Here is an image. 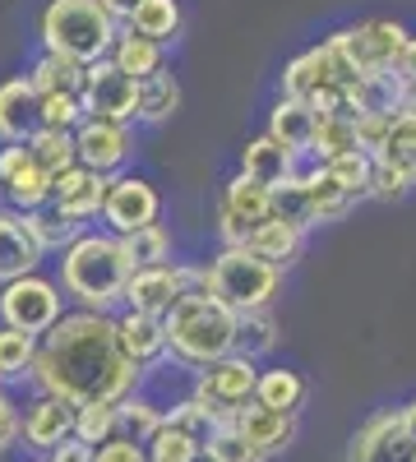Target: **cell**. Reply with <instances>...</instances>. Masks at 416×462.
<instances>
[{"mask_svg":"<svg viewBox=\"0 0 416 462\" xmlns=\"http://www.w3.org/2000/svg\"><path fill=\"white\" fill-rule=\"evenodd\" d=\"M37 393H56L69 402H121L130 398L143 370L125 356L116 315L102 310H65L51 333L37 337L32 374Z\"/></svg>","mask_w":416,"mask_h":462,"instance_id":"obj_1","label":"cell"},{"mask_svg":"<svg viewBox=\"0 0 416 462\" xmlns=\"http://www.w3.org/2000/svg\"><path fill=\"white\" fill-rule=\"evenodd\" d=\"M134 263L121 245V236L111 231H93L84 226L65 250H60V291L79 305V310H102V315H116L125 305V287H130Z\"/></svg>","mask_w":416,"mask_h":462,"instance_id":"obj_2","label":"cell"},{"mask_svg":"<svg viewBox=\"0 0 416 462\" xmlns=\"http://www.w3.org/2000/svg\"><path fill=\"white\" fill-rule=\"evenodd\" d=\"M236 310L213 291H185L171 310H167V352L180 365H213L222 356L236 352Z\"/></svg>","mask_w":416,"mask_h":462,"instance_id":"obj_3","label":"cell"},{"mask_svg":"<svg viewBox=\"0 0 416 462\" xmlns=\"http://www.w3.org/2000/svg\"><path fill=\"white\" fill-rule=\"evenodd\" d=\"M116 32H121V23L111 19V10L102 5V0H47L42 14H37L42 51L79 60V65H93V60L111 56Z\"/></svg>","mask_w":416,"mask_h":462,"instance_id":"obj_4","label":"cell"},{"mask_svg":"<svg viewBox=\"0 0 416 462\" xmlns=\"http://www.w3.org/2000/svg\"><path fill=\"white\" fill-rule=\"evenodd\" d=\"M208 291L232 305L236 315L263 310L282 291V268L269 263L263 254H254L250 245H222L208 259Z\"/></svg>","mask_w":416,"mask_h":462,"instance_id":"obj_5","label":"cell"},{"mask_svg":"<svg viewBox=\"0 0 416 462\" xmlns=\"http://www.w3.org/2000/svg\"><path fill=\"white\" fill-rule=\"evenodd\" d=\"M254 383H259V361L232 352L213 365H199L190 374V398L217 420V426H232L236 411L245 402H254Z\"/></svg>","mask_w":416,"mask_h":462,"instance_id":"obj_6","label":"cell"},{"mask_svg":"<svg viewBox=\"0 0 416 462\" xmlns=\"http://www.w3.org/2000/svg\"><path fill=\"white\" fill-rule=\"evenodd\" d=\"M60 315H65V291H60V282H51L42 273H23L0 287V324L42 337L60 324Z\"/></svg>","mask_w":416,"mask_h":462,"instance_id":"obj_7","label":"cell"},{"mask_svg":"<svg viewBox=\"0 0 416 462\" xmlns=\"http://www.w3.org/2000/svg\"><path fill=\"white\" fill-rule=\"evenodd\" d=\"M273 208H278V189L250 180L245 171H232V176H226V185H222V195H217V208H213L217 213L222 245H245L250 231L269 217Z\"/></svg>","mask_w":416,"mask_h":462,"instance_id":"obj_8","label":"cell"},{"mask_svg":"<svg viewBox=\"0 0 416 462\" xmlns=\"http://www.w3.org/2000/svg\"><path fill=\"white\" fill-rule=\"evenodd\" d=\"M97 217L111 236H130V231H139L148 222H162V195L153 180H143L134 171H116V176H106V195H102Z\"/></svg>","mask_w":416,"mask_h":462,"instance_id":"obj_9","label":"cell"},{"mask_svg":"<svg viewBox=\"0 0 416 462\" xmlns=\"http://www.w3.org/2000/svg\"><path fill=\"white\" fill-rule=\"evenodd\" d=\"M74 148H79V162L102 171V176H116L130 171L134 162V121H106V116H84L74 125Z\"/></svg>","mask_w":416,"mask_h":462,"instance_id":"obj_10","label":"cell"},{"mask_svg":"<svg viewBox=\"0 0 416 462\" xmlns=\"http://www.w3.org/2000/svg\"><path fill=\"white\" fill-rule=\"evenodd\" d=\"M51 199V176L28 143H0V208L32 213Z\"/></svg>","mask_w":416,"mask_h":462,"instance_id":"obj_11","label":"cell"},{"mask_svg":"<svg viewBox=\"0 0 416 462\" xmlns=\"http://www.w3.org/2000/svg\"><path fill=\"white\" fill-rule=\"evenodd\" d=\"M84 116H106V121H134V102H139V79L125 74L111 56L93 60L84 69Z\"/></svg>","mask_w":416,"mask_h":462,"instance_id":"obj_12","label":"cell"},{"mask_svg":"<svg viewBox=\"0 0 416 462\" xmlns=\"http://www.w3.org/2000/svg\"><path fill=\"white\" fill-rule=\"evenodd\" d=\"M347 462H416V444L402 430L398 407L370 411L361 420L352 444H347Z\"/></svg>","mask_w":416,"mask_h":462,"instance_id":"obj_13","label":"cell"},{"mask_svg":"<svg viewBox=\"0 0 416 462\" xmlns=\"http://www.w3.org/2000/svg\"><path fill=\"white\" fill-rule=\"evenodd\" d=\"M306 241H310V226L300 222L296 213H287V208H273L269 217H263V222L250 231L245 245H250L254 254H263L269 263H278L282 273H287V268H291L300 254H306Z\"/></svg>","mask_w":416,"mask_h":462,"instance_id":"obj_14","label":"cell"},{"mask_svg":"<svg viewBox=\"0 0 416 462\" xmlns=\"http://www.w3.org/2000/svg\"><path fill=\"white\" fill-rule=\"evenodd\" d=\"M74 416H79V402L56 398V393H37L23 411V444L37 453H51L56 444H65L74 435Z\"/></svg>","mask_w":416,"mask_h":462,"instance_id":"obj_15","label":"cell"},{"mask_svg":"<svg viewBox=\"0 0 416 462\" xmlns=\"http://www.w3.org/2000/svg\"><path fill=\"white\" fill-rule=\"evenodd\" d=\"M232 426H236L254 448H263V457H278V453H287V448L296 444L300 416H296V411H278V407H263V402H245V407L236 411Z\"/></svg>","mask_w":416,"mask_h":462,"instance_id":"obj_16","label":"cell"},{"mask_svg":"<svg viewBox=\"0 0 416 462\" xmlns=\"http://www.w3.org/2000/svg\"><path fill=\"white\" fill-rule=\"evenodd\" d=\"M102 195H106V176L84 167V162H74L69 171L51 176V208H60L65 217L74 222H93L102 213Z\"/></svg>","mask_w":416,"mask_h":462,"instance_id":"obj_17","label":"cell"},{"mask_svg":"<svg viewBox=\"0 0 416 462\" xmlns=\"http://www.w3.org/2000/svg\"><path fill=\"white\" fill-rule=\"evenodd\" d=\"M116 333H121L125 356H130L143 374L171 356V352H167V324H162V315H143V310H130V305H121V310H116Z\"/></svg>","mask_w":416,"mask_h":462,"instance_id":"obj_18","label":"cell"},{"mask_svg":"<svg viewBox=\"0 0 416 462\" xmlns=\"http://www.w3.org/2000/svg\"><path fill=\"white\" fill-rule=\"evenodd\" d=\"M42 245H37L32 226L23 213L14 208H0V287L23 278V273H37V263H42Z\"/></svg>","mask_w":416,"mask_h":462,"instance_id":"obj_19","label":"cell"},{"mask_svg":"<svg viewBox=\"0 0 416 462\" xmlns=\"http://www.w3.org/2000/svg\"><path fill=\"white\" fill-rule=\"evenodd\" d=\"M42 130V111H37V93L23 74L0 84V143H28Z\"/></svg>","mask_w":416,"mask_h":462,"instance_id":"obj_20","label":"cell"},{"mask_svg":"<svg viewBox=\"0 0 416 462\" xmlns=\"http://www.w3.org/2000/svg\"><path fill=\"white\" fill-rule=\"evenodd\" d=\"M263 134L278 139L291 158H306L310 152V139H315V106L300 102V97H282L269 106V125H263Z\"/></svg>","mask_w":416,"mask_h":462,"instance_id":"obj_21","label":"cell"},{"mask_svg":"<svg viewBox=\"0 0 416 462\" xmlns=\"http://www.w3.org/2000/svg\"><path fill=\"white\" fill-rule=\"evenodd\" d=\"M291 167H296V158H291L278 139H269V134L245 139V148L236 152V171H245L250 180L269 185V189H282V185L291 180Z\"/></svg>","mask_w":416,"mask_h":462,"instance_id":"obj_22","label":"cell"},{"mask_svg":"<svg viewBox=\"0 0 416 462\" xmlns=\"http://www.w3.org/2000/svg\"><path fill=\"white\" fill-rule=\"evenodd\" d=\"M180 79L171 74V65H162L158 74L139 79V102H134V125H167L180 111Z\"/></svg>","mask_w":416,"mask_h":462,"instance_id":"obj_23","label":"cell"},{"mask_svg":"<svg viewBox=\"0 0 416 462\" xmlns=\"http://www.w3.org/2000/svg\"><path fill=\"white\" fill-rule=\"evenodd\" d=\"M306 398H310V383H306V374H300V370H291V365H269V370H259L254 402L278 407V411H296V416H300Z\"/></svg>","mask_w":416,"mask_h":462,"instance_id":"obj_24","label":"cell"},{"mask_svg":"<svg viewBox=\"0 0 416 462\" xmlns=\"http://www.w3.org/2000/svg\"><path fill=\"white\" fill-rule=\"evenodd\" d=\"M111 60H116L125 74H134V79H148V74H158L167 65V47L153 42V37H143V32H134L130 23H121L116 47H111Z\"/></svg>","mask_w":416,"mask_h":462,"instance_id":"obj_25","label":"cell"},{"mask_svg":"<svg viewBox=\"0 0 416 462\" xmlns=\"http://www.w3.org/2000/svg\"><path fill=\"white\" fill-rule=\"evenodd\" d=\"M278 342H282V324L273 315V305H263V310H245L236 319V352L241 356L263 361V356L278 352Z\"/></svg>","mask_w":416,"mask_h":462,"instance_id":"obj_26","label":"cell"},{"mask_svg":"<svg viewBox=\"0 0 416 462\" xmlns=\"http://www.w3.org/2000/svg\"><path fill=\"white\" fill-rule=\"evenodd\" d=\"M84 69H88V65H79V60H65V56L42 51L23 79L32 84L37 97H47V93H84Z\"/></svg>","mask_w":416,"mask_h":462,"instance_id":"obj_27","label":"cell"},{"mask_svg":"<svg viewBox=\"0 0 416 462\" xmlns=\"http://www.w3.org/2000/svg\"><path fill=\"white\" fill-rule=\"evenodd\" d=\"M352 148H361L352 111H324V116H315V139H310V158L315 162H328V158H337V152H352Z\"/></svg>","mask_w":416,"mask_h":462,"instance_id":"obj_28","label":"cell"},{"mask_svg":"<svg viewBox=\"0 0 416 462\" xmlns=\"http://www.w3.org/2000/svg\"><path fill=\"white\" fill-rule=\"evenodd\" d=\"M130 28L153 37V42H162V47H171L185 32V10H180V0H143V5L130 14Z\"/></svg>","mask_w":416,"mask_h":462,"instance_id":"obj_29","label":"cell"},{"mask_svg":"<svg viewBox=\"0 0 416 462\" xmlns=\"http://www.w3.org/2000/svg\"><path fill=\"white\" fill-rule=\"evenodd\" d=\"M121 245H125L134 268H153V263H171L176 259V236L162 222H148V226L130 231V236H121Z\"/></svg>","mask_w":416,"mask_h":462,"instance_id":"obj_30","label":"cell"},{"mask_svg":"<svg viewBox=\"0 0 416 462\" xmlns=\"http://www.w3.org/2000/svg\"><path fill=\"white\" fill-rule=\"evenodd\" d=\"M28 217V226H32V236H37V245H42V254H60L79 231L88 226V222H74V217H65L60 208H51V204H42V208H32V213H23Z\"/></svg>","mask_w":416,"mask_h":462,"instance_id":"obj_31","label":"cell"},{"mask_svg":"<svg viewBox=\"0 0 416 462\" xmlns=\"http://www.w3.org/2000/svg\"><path fill=\"white\" fill-rule=\"evenodd\" d=\"M116 407H121V435L134 439V444H148V435H153V430L162 426V416H167V407H162L158 398H148L143 389H134V393L121 398Z\"/></svg>","mask_w":416,"mask_h":462,"instance_id":"obj_32","label":"cell"},{"mask_svg":"<svg viewBox=\"0 0 416 462\" xmlns=\"http://www.w3.org/2000/svg\"><path fill=\"white\" fill-rule=\"evenodd\" d=\"M32 361H37V337L23 333V328L0 324V383L28 379L32 374Z\"/></svg>","mask_w":416,"mask_h":462,"instance_id":"obj_33","label":"cell"},{"mask_svg":"<svg viewBox=\"0 0 416 462\" xmlns=\"http://www.w3.org/2000/svg\"><path fill=\"white\" fill-rule=\"evenodd\" d=\"M28 148H32V158L42 162L47 176H60V171H69L74 162H79V148H74V130H51V125H42V130L28 139Z\"/></svg>","mask_w":416,"mask_h":462,"instance_id":"obj_34","label":"cell"},{"mask_svg":"<svg viewBox=\"0 0 416 462\" xmlns=\"http://www.w3.org/2000/svg\"><path fill=\"white\" fill-rule=\"evenodd\" d=\"M324 171L347 189L352 199H370V176H374V158L365 148H352V152H337V158L324 162Z\"/></svg>","mask_w":416,"mask_h":462,"instance_id":"obj_35","label":"cell"},{"mask_svg":"<svg viewBox=\"0 0 416 462\" xmlns=\"http://www.w3.org/2000/svg\"><path fill=\"white\" fill-rule=\"evenodd\" d=\"M374 158L389 162V167H398V171H407V176L416 180V116H407V111L393 116L389 139H384V148L374 152Z\"/></svg>","mask_w":416,"mask_h":462,"instance_id":"obj_36","label":"cell"},{"mask_svg":"<svg viewBox=\"0 0 416 462\" xmlns=\"http://www.w3.org/2000/svg\"><path fill=\"white\" fill-rule=\"evenodd\" d=\"M111 435H121V407L116 402H84L79 416H74V439L84 444H106Z\"/></svg>","mask_w":416,"mask_h":462,"instance_id":"obj_37","label":"cell"},{"mask_svg":"<svg viewBox=\"0 0 416 462\" xmlns=\"http://www.w3.org/2000/svg\"><path fill=\"white\" fill-rule=\"evenodd\" d=\"M143 453H148V462H204V448L190 435H180L171 420H162V426L148 435Z\"/></svg>","mask_w":416,"mask_h":462,"instance_id":"obj_38","label":"cell"},{"mask_svg":"<svg viewBox=\"0 0 416 462\" xmlns=\"http://www.w3.org/2000/svg\"><path fill=\"white\" fill-rule=\"evenodd\" d=\"M204 462H269V457H263V448H254L236 426H217L208 448H204Z\"/></svg>","mask_w":416,"mask_h":462,"instance_id":"obj_39","label":"cell"},{"mask_svg":"<svg viewBox=\"0 0 416 462\" xmlns=\"http://www.w3.org/2000/svg\"><path fill=\"white\" fill-rule=\"evenodd\" d=\"M162 420H171V426L180 430V435H190L199 448H208V439H213V430H217V420L195 402V398H180V402H171L167 407V416Z\"/></svg>","mask_w":416,"mask_h":462,"instance_id":"obj_40","label":"cell"},{"mask_svg":"<svg viewBox=\"0 0 416 462\" xmlns=\"http://www.w3.org/2000/svg\"><path fill=\"white\" fill-rule=\"evenodd\" d=\"M37 111H42V125L74 130L84 121V97L79 93H47V97H37Z\"/></svg>","mask_w":416,"mask_h":462,"instance_id":"obj_41","label":"cell"},{"mask_svg":"<svg viewBox=\"0 0 416 462\" xmlns=\"http://www.w3.org/2000/svg\"><path fill=\"white\" fill-rule=\"evenodd\" d=\"M416 189V180L407 176V171H398V167H389V162H380L374 158V176H370V199H380V204H398V199H407Z\"/></svg>","mask_w":416,"mask_h":462,"instance_id":"obj_42","label":"cell"},{"mask_svg":"<svg viewBox=\"0 0 416 462\" xmlns=\"http://www.w3.org/2000/svg\"><path fill=\"white\" fill-rule=\"evenodd\" d=\"M389 125H393V116H384V111H361V116H356V143L370 152V158L384 148Z\"/></svg>","mask_w":416,"mask_h":462,"instance_id":"obj_43","label":"cell"},{"mask_svg":"<svg viewBox=\"0 0 416 462\" xmlns=\"http://www.w3.org/2000/svg\"><path fill=\"white\" fill-rule=\"evenodd\" d=\"M93 462H148V453H143V444H134L125 435H111L106 444L93 448Z\"/></svg>","mask_w":416,"mask_h":462,"instance_id":"obj_44","label":"cell"},{"mask_svg":"<svg viewBox=\"0 0 416 462\" xmlns=\"http://www.w3.org/2000/svg\"><path fill=\"white\" fill-rule=\"evenodd\" d=\"M19 435H23V416H19V402L0 389V453L5 448H14L19 444Z\"/></svg>","mask_w":416,"mask_h":462,"instance_id":"obj_45","label":"cell"},{"mask_svg":"<svg viewBox=\"0 0 416 462\" xmlns=\"http://www.w3.org/2000/svg\"><path fill=\"white\" fill-rule=\"evenodd\" d=\"M47 462H93V444H84V439H65V444H56L51 448V457Z\"/></svg>","mask_w":416,"mask_h":462,"instance_id":"obj_46","label":"cell"},{"mask_svg":"<svg viewBox=\"0 0 416 462\" xmlns=\"http://www.w3.org/2000/svg\"><path fill=\"white\" fill-rule=\"evenodd\" d=\"M393 74L402 84H416V32L407 37V47H402V56H398V65H393Z\"/></svg>","mask_w":416,"mask_h":462,"instance_id":"obj_47","label":"cell"},{"mask_svg":"<svg viewBox=\"0 0 416 462\" xmlns=\"http://www.w3.org/2000/svg\"><path fill=\"white\" fill-rule=\"evenodd\" d=\"M102 5L111 10V19H116V23H130V14L143 5V0H102Z\"/></svg>","mask_w":416,"mask_h":462,"instance_id":"obj_48","label":"cell"},{"mask_svg":"<svg viewBox=\"0 0 416 462\" xmlns=\"http://www.w3.org/2000/svg\"><path fill=\"white\" fill-rule=\"evenodd\" d=\"M398 420H402V430H407V439L416 444V398H407V402L398 407Z\"/></svg>","mask_w":416,"mask_h":462,"instance_id":"obj_49","label":"cell"},{"mask_svg":"<svg viewBox=\"0 0 416 462\" xmlns=\"http://www.w3.org/2000/svg\"><path fill=\"white\" fill-rule=\"evenodd\" d=\"M402 111L416 116V84H407V97H402Z\"/></svg>","mask_w":416,"mask_h":462,"instance_id":"obj_50","label":"cell"}]
</instances>
